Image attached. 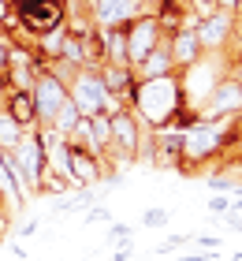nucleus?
I'll return each mask as SVG.
<instances>
[{
	"mask_svg": "<svg viewBox=\"0 0 242 261\" xmlns=\"http://www.w3.org/2000/svg\"><path fill=\"white\" fill-rule=\"evenodd\" d=\"M23 15L30 19L34 26H49V23L60 19V11H52L49 0H23Z\"/></svg>",
	"mask_w": 242,
	"mask_h": 261,
	"instance_id": "f257e3e1",
	"label": "nucleus"
},
{
	"mask_svg": "<svg viewBox=\"0 0 242 261\" xmlns=\"http://www.w3.org/2000/svg\"><path fill=\"white\" fill-rule=\"evenodd\" d=\"M145 224H149V227H160V224H168V217H164L160 209H149V213H145Z\"/></svg>",
	"mask_w": 242,
	"mask_h": 261,
	"instance_id": "f03ea898",
	"label": "nucleus"
}]
</instances>
